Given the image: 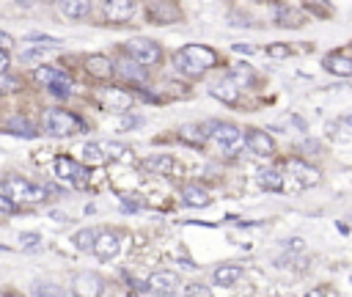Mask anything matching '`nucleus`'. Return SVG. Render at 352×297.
Here are the masks:
<instances>
[{"mask_svg": "<svg viewBox=\"0 0 352 297\" xmlns=\"http://www.w3.org/2000/svg\"><path fill=\"white\" fill-rule=\"evenodd\" d=\"M214 63H217L214 50H209V47H204V44H187V47H182V50L173 55L176 72L184 74V77H190V80L201 77V74H204L206 69H212Z\"/></svg>", "mask_w": 352, "mask_h": 297, "instance_id": "obj_1", "label": "nucleus"}, {"mask_svg": "<svg viewBox=\"0 0 352 297\" xmlns=\"http://www.w3.org/2000/svg\"><path fill=\"white\" fill-rule=\"evenodd\" d=\"M41 126L47 135H55V138H66V135H74V132H85V124L69 113V110H60V107H50L44 110L41 116Z\"/></svg>", "mask_w": 352, "mask_h": 297, "instance_id": "obj_2", "label": "nucleus"}, {"mask_svg": "<svg viewBox=\"0 0 352 297\" xmlns=\"http://www.w3.org/2000/svg\"><path fill=\"white\" fill-rule=\"evenodd\" d=\"M0 184H3V192L16 204H41L47 198V187H38L22 176H6Z\"/></svg>", "mask_w": 352, "mask_h": 297, "instance_id": "obj_3", "label": "nucleus"}, {"mask_svg": "<svg viewBox=\"0 0 352 297\" xmlns=\"http://www.w3.org/2000/svg\"><path fill=\"white\" fill-rule=\"evenodd\" d=\"M204 135L212 138L214 143H220L223 151H236V146H239V140H242L239 126H234V124H228V121H217V118H214V121H206Z\"/></svg>", "mask_w": 352, "mask_h": 297, "instance_id": "obj_4", "label": "nucleus"}, {"mask_svg": "<svg viewBox=\"0 0 352 297\" xmlns=\"http://www.w3.org/2000/svg\"><path fill=\"white\" fill-rule=\"evenodd\" d=\"M124 52H126L129 58H135L138 63H143V66H154V63H160V58H162V50H160L157 41H151V38H129V41L124 44Z\"/></svg>", "mask_w": 352, "mask_h": 297, "instance_id": "obj_5", "label": "nucleus"}, {"mask_svg": "<svg viewBox=\"0 0 352 297\" xmlns=\"http://www.w3.org/2000/svg\"><path fill=\"white\" fill-rule=\"evenodd\" d=\"M96 99H99V104L104 110H121L124 113V110L132 107V94L124 91V88H118V85H102L96 91Z\"/></svg>", "mask_w": 352, "mask_h": 297, "instance_id": "obj_6", "label": "nucleus"}, {"mask_svg": "<svg viewBox=\"0 0 352 297\" xmlns=\"http://www.w3.org/2000/svg\"><path fill=\"white\" fill-rule=\"evenodd\" d=\"M121 245H124V236H121L118 231L102 228V231H96V239H94L91 253L99 256V258H113V256L121 250Z\"/></svg>", "mask_w": 352, "mask_h": 297, "instance_id": "obj_7", "label": "nucleus"}, {"mask_svg": "<svg viewBox=\"0 0 352 297\" xmlns=\"http://www.w3.org/2000/svg\"><path fill=\"white\" fill-rule=\"evenodd\" d=\"M52 168H55L58 179H66V182H72L77 187H85V182H88V170L80 162H74L72 157H55Z\"/></svg>", "mask_w": 352, "mask_h": 297, "instance_id": "obj_8", "label": "nucleus"}, {"mask_svg": "<svg viewBox=\"0 0 352 297\" xmlns=\"http://www.w3.org/2000/svg\"><path fill=\"white\" fill-rule=\"evenodd\" d=\"M179 275L173 272V270H157L148 280H146V292H151V294H173L176 289H179Z\"/></svg>", "mask_w": 352, "mask_h": 297, "instance_id": "obj_9", "label": "nucleus"}, {"mask_svg": "<svg viewBox=\"0 0 352 297\" xmlns=\"http://www.w3.org/2000/svg\"><path fill=\"white\" fill-rule=\"evenodd\" d=\"M286 170L294 176V182H297L300 187H314V184H319V179H322L319 168H314V165H308V162H302V160H297V157L286 162Z\"/></svg>", "mask_w": 352, "mask_h": 297, "instance_id": "obj_10", "label": "nucleus"}, {"mask_svg": "<svg viewBox=\"0 0 352 297\" xmlns=\"http://www.w3.org/2000/svg\"><path fill=\"white\" fill-rule=\"evenodd\" d=\"M245 143H248V148H250L253 154H258V157H272V154H275V140H272L264 129H248Z\"/></svg>", "mask_w": 352, "mask_h": 297, "instance_id": "obj_11", "label": "nucleus"}, {"mask_svg": "<svg viewBox=\"0 0 352 297\" xmlns=\"http://www.w3.org/2000/svg\"><path fill=\"white\" fill-rule=\"evenodd\" d=\"M102 14H104V19H110V22H126V19L135 14V3H132V0H104Z\"/></svg>", "mask_w": 352, "mask_h": 297, "instance_id": "obj_12", "label": "nucleus"}, {"mask_svg": "<svg viewBox=\"0 0 352 297\" xmlns=\"http://www.w3.org/2000/svg\"><path fill=\"white\" fill-rule=\"evenodd\" d=\"M113 72H118L124 80H132V82H143L146 80V66L143 63H138L135 58H121L118 60V66H113Z\"/></svg>", "mask_w": 352, "mask_h": 297, "instance_id": "obj_13", "label": "nucleus"}, {"mask_svg": "<svg viewBox=\"0 0 352 297\" xmlns=\"http://www.w3.org/2000/svg\"><path fill=\"white\" fill-rule=\"evenodd\" d=\"M324 69L338 77H352V58L344 52H330V55H324Z\"/></svg>", "mask_w": 352, "mask_h": 297, "instance_id": "obj_14", "label": "nucleus"}, {"mask_svg": "<svg viewBox=\"0 0 352 297\" xmlns=\"http://www.w3.org/2000/svg\"><path fill=\"white\" fill-rule=\"evenodd\" d=\"M176 168V162H173V157H168V154H154V157H146L143 160V170L146 173H154V176H165V173H170Z\"/></svg>", "mask_w": 352, "mask_h": 297, "instance_id": "obj_15", "label": "nucleus"}, {"mask_svg": "<svg viewBox=\"0 0 352 297\" xmlns=\"http://www.w3.org/2000/svg\"><path fill=\"white\" fill-rule=\"evenodd\" d=\"M182 201H184L187 206L204 209V206H209L212 195H209V190H206V187H201V184H187V187H184V192H182Z\"/></svg>", "mask_w": 352, "mask_h": 297, "instance_id": "obj_16", "label": "nucleus"}, {"mask_svg": "<svg viewBox=\"0 0 352 297\" xmlns=\"http://www.w3.org/2000/svg\"><path fill=\"white\" fill-rule=\"evenodd\" d=\"M239 278H242V270H239L236 264H220V267L214 270V275H212L214 286H220V289H228V286H234Z\"/></svg>", "mask_w": 352, "mask_h": 297, "instance_id": "obj_17", "label": "nucleus"}, {"mask_svg": "<svg viewBox=\"0 0 352 297\" xmlns=\"http://www.w3.org/2000/svg\"><path fill=\"white\" fill-rule=\"evenodd\" d=\"M85 69H88V74H94L96 80H107V77L113 74V63H110V58H104V55H88V58H85Z\"/></svg>", "mask_w": 352, "mask_h": 297, "instance_id": "obj_18", "label": "nucleus"}, {"mask_svg": "<svg viewBox=\"0 0 352 297\" xmlns=\"http://www.w3.org/2000/svg\"><path fill=\"white\" fill-rule=\"evenodd\" d=\"M209 94L214 96V99H220V102H226V104H234L236 99H239V88L226 77V80H220V82H214V85H209Z\"/></svg>", "mask_w": 352, "mask_h": 297, "instance_id": "obj_19", "label": "nucleus"}, {"mask_svg": "<svg viewBox=\"0 0 352 297\" xmlns=\"http://www.w3.org/2000/svg\"><path fill=\"white\" fill-rule=\"evenodd\" d=\"M275 22L280 28H300L305 22V16H302V11H297L292 6H278L275 8Z\"/></svg>", "mask_w": 352, "mask_h": 297, "instance_id": "obj_20", "label": "nucleus"}, {"mask_svg": "<svg viewBox=\"0 0 352 297\" xmlns=\"http://www.w3.org/2000/svg\"><path fill=\"white\" fill-rule=\"evenodd\" d=\"M228 80H231L236 88H253L256 74H253V69H250V66L236 63V66H231V69H228Z\"/></svg>", "mask_w": 352, "mask_h": 297, "instance_id": "obj_21", "label": "nucleus"}, {"mask_svg": "<svg viewBox=\"0 0 352 297\" xmlns=\"http://www.w3.org/2000/svg\"><path fill=\"white\" fill-rule=\"evenodd\" d=\"M148 16H151V22H157V25H165V22H176L179 19V8L173 6V3H157V6H151V11H148Z\"/></svg>", "mask_w": 352, "mask_h": 297, "instance_id": "obj_22", "label": "nucleus"}, {"mask_svg": "<svg viewBox=\"0 0 352 297\" xmlns=\"http://www.w3.org/2000/svg\"><path fill=\"white\" fill-rule=\"evenodd\" d=\"M58 3H60L63 16H69V19H82L91 11V0H58Z\"/></svg>", "mask_w": 352, "mask_h": 297, "instance_id": "obj_23", "label": "nucleus"}, {"mask_svg": "<svg viewBox=\"0 0 352 297\" xmlns=\"http://www.w3.org/2000/svg\"><path fill=\"white\" fill-rule=\"evenodd\" d=\"M3 132H11V135H22V138H36V135H38V129H36L30 121H25V118H11V121H6Z\"/></svg>", "mask_w": 352, "mask_h": 297, "instance_id": "obj_24", "label": "nucleus"}, {"mask_svg": "<svg viewBox=\"0 0 352 297\" xmlns=\"http://www.w3.org/2000/svg\"><path fill=\"white\" fill-rule=\"evenodd\" d=\"M258 184L264 190H280L283 187V173L278 168H264V170H258Z\"/></svg>", "mask_w": 352, "mask_h": 297, "instance_id": "obj_25", "label": "nucleus"}, {"mask_svg": "<svg viewBox=\"0 0 352 297\" xmlns=\"http://www.w3.org/2000/svg\"><path fill=\"white\" fill-rule=\"evenodd\" d=\"M80 157H82V162H94V165H102V162L107 160L102 143H85V146L80 148Z\"/></svg>", "mask_w": 352, "mask_h": 297, "instance_id": "obj_26", "label": "nucleus"}, {"mask_svg": "<svg viewBox=\"0 0 352 297\" xmlns=\"http://www.w3.org/2000/svg\"><path fill=\"white\" fill-rule=\"evenodd\" d=\"M72 85H74V80H72L66 72H58V77H55L47 88H50L55 96H66V94H72Z\"/></svg>", "mask_w": 352, "mask_h": 297, "instance_id": "obj_27", "label": "nucleus"}, {"mask_svg": "<svg viewBox=\"0 0 352 297\" xmlns=\"http://www.w3.org/2000/svg\"><path fill=\"white\" fill-rule=\"evenodd\" d=\"M94 239H96V228H80V231L72 236V242H74L77 250H91V248H94Z\"/></svg>", "mask_w": 352, "mask_h": 297, "instance_id": "obj_28", "label": "nucleus"}, {"mask_svg": "<svg viewBox=\"0 0 352 297\" xmlns=\"http://www.w3.org/2000/svg\"><path fill=\"white\" fill-rule=\"evenodd\" d=\"M58 72H60V69H55V66H38V69L33 72V80L41 82V85H50V82L58 77Z\"/></svg>", "mask_w": 352, "mask_h": 297, "instance_id": "obj_29", "label": "nucleus"}, {"mask_svg": "<svg viewBox=\"0 0 352 297\" xmlns=\"http://www.w3.org/2000/svg\"><path fill=\"white\" fill-rule=\"evenodd\" d=\"M28 41H30L33 47H44V50H55V47L60 44V38H52V36H41V33H33V36H28Z\"/></svg>", "mask_w": 352, "mask_h": 297, "instance_id": "obj_30", "label": "nucleus"}, {"mask_svg": "<svg viewBox=\"0 0 352 297\" xmlns=\"http://www.w3.org/2000/svg\"><path fill=\"white\" fill-rule=\"evenodd\" d=\"M204 138H206V135H204V129H198V126H192V124H190V126H182V140H187V143H195V146H198V143H204Z\"/></svg>", "mask_w": 352, "mask_h": 297, "instance_id": "obj_31", "label": "nucleus"}, {"mask_svg": "<svg viewBox=\"0 0 352 297\" xmlns=\"http://www.w3.org/2000/svg\"><path fill=\"white\" fill-rule=\"evenodd\" d=\"M19 88V80L16 77H8L6 72H0V94H11Z\"/></svg>", "mask_w": 352, "mask_h": 297, "instance_id": "obj_32", "label": "nucleus"}, {"mask_svg": "<svg viewBox=\"0 0 352 297\" xmlns=\"http://www.w3.org/2000/svg\"><path fill=\"white\" fill-rule=\"evenodd\" d=\"M102 148H104L107 157H124V154H126L124 146H118V143H107V140H102Z\"/></svg>", "mask_w": 352, "mask_h": 297, "instance_id": "obj_33", "label": "nucleus"}, {"mask_svg": "<svg viewBox=\"0 0 352 297\" xmlns=\"http://www.w3.org/2000/svg\"><path fill=\"white\" fill-rule=\"evenodd\" d=\"M11 212H16V201L8 198L6 192H0V214H11Z\"/></svg>", "mask_w": 352, "mask_h": 297, "instance_id": "obj_34", "label": "nucleus"}, {"mask_svg": "<svg viewBox=\"0 0 352 297\" xmlns=\"http://www.w3.org/2000/svg\"><path fill=\"white\" fill-rule=\"evenodd\" d=\"M19 242H22V248L28 250V248H38V245H41V236H38V234H22Z\"/></svg>", "mask_w": 352, "mask_h": 297, "instance_id": "obj_35", "label": "nucleus"}, {"mask_svg": "<svg viewBox=\"0 0 352 297\" xmlns=\"http://www.w3.org/2000/svg\"><path fill=\"white\" fill-rule=\"evenodd\" d=\"M267 55H270V58H286V55H289V47H280V44H270V47H267Z\"/></svg>", "mask_w": 352, "mask_h": 297, "instance_id": "obj_36", "label": "nucleus"}, {"mask_svg": "<svg viewBox=\"0 0 352 297\" xmlns=\"http://www.w3.org/2000/svg\"><path fill=\"white\" fill-rule=\"evenodd\" d=\"M11 44H14V38H11L8 33H3V30H0V50H6V47H11Z\"/></svg>", "mask_w": 352, "mask_h": 297, "instance_id": "obj_37", "label": "nucleus"}, {"mask_svg": "<svg viewBox=\"0 0 352 297\" xmlns=\"http://www.w3.org/2000/svg\"><path fill=\"white\" fill-rule=\"evenodd\" d=\"M187 294H209V289H201V286H187Z\"/></svg>", "mask_w": 352, "mask_h": 297, "instance_id": "obj_38", "label": "nucleus"}, {"mask_svg": "<svg viewBox=\"0 0 352 297\" xmlns=\"http://www.w3.org/2000/svg\"><path fill=\"white\" fill-rule=\"evenodd\" d=\"M338 124H341L344 129H349V135H352V116H344V118H341Z\"/></svg>", "mask_w": 352, "mask_h": 297, "instance_id": "obj_39", "label": "nucleus"}, {"mask_svg": "<svg viewBox=\"0 0 352 297\" xmlns=\"http://www.w3.org/2000/svg\"><path fill=\"white\" fill-rule=\"evenodd\" d=\"M8 69V55H6V50H0V72H6Z\"/></svg>", "mask_w": 352, "mask_h": 297, "instance_id": "obj_40", "label": "nucleus"}, {"mask_svg": "<svg viewBox=\"0 0 352 297\" xmlns=\"http://www.w3.org/2000/svg\"><path fill=\"white\" fill-rule=\"evenodd\" d=\"M234 50H236V52H250V55L256 52V47H248V44H236Z\"/></svg>", "mask_w": 352, "mask_h": 297, "instance_id": "obj_41", "label": "nucleus"}, {"mask_svg": "<svg viewBox=\"0 0 352 297\" xmlns=\"http://www.w3.org/2000/svg\"><path fill=\"white\" fill-rule=\"evenodd\" d=\"M41 3H52V0H41Z\"/></svg>", "mask_w": 352, "mask_h": 297, "instance_id": "obj_42", "label": "nucleus"}]
</instances>
